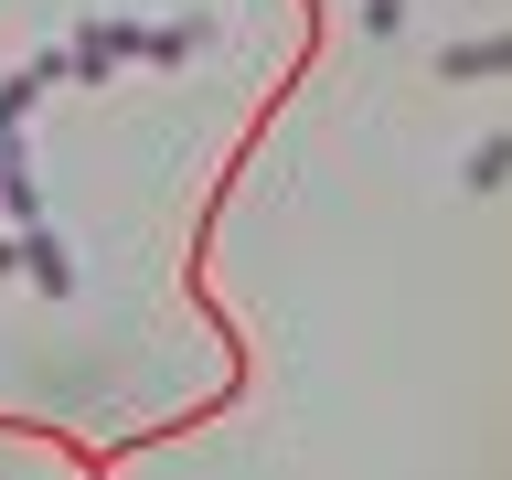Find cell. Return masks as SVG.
I'll list each match as a JSON object with an SVG mask.
<instances>
[{"mask_svg": "<svg viewBox=\"0 0 512 480\" xmlns=\"http://www.w3.org/2000/svg\"><path fill=\"white\" fill-rule=\"evenodd\" d=\"M363 22H374V32H395V22H406V0H363Z\"/></svg>", "mask_w": 512, "mask_h": 480, "instance_id": "obj_3", "label": "cell"}, {"mask_svg": "<svg viewBox=\"0 0 512 480\" xmlns=\"http://www.w3.org/2000/svg\"><path fill=\"white\" fill-rule=\"evenodd\" d=\"M502 171H512V139H480L470 150V192H502Z\"/></svg>", "mask_w": 512, "mask_h": 480, "instance_id": "obj_2", "label": "cell"}, {"mask_svg": "<svg viewBox=\"0 0 512 480\" xmlns=\"http://www.w3.org/2000/svg\"><path fill=\"white\" fill-rule=\"evenodd\" d=\"M438 75H459V86H480V75H512V32H502V43H448Z\"/></svg>", "mask_w": 512, "mask_h": 480, "instance_id": "obj_1", "label": "cell"}]
</instances>
